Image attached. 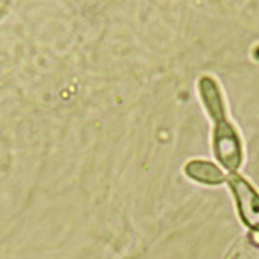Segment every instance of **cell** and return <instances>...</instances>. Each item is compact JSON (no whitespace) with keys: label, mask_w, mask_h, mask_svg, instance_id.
<instances>
[{"label":"cell","mask_w":259,"mask_h":259,"mask_svg":"<svg viewBox=\"0 0 259 259\" xmlns=\"http://www.w3.org/2000/svg\"><path fill=\"white\" fill-rule=\"evenodd\" d=\"M199 90H200V95L203 98V103L208 109V113H209L211 118L214 120V123L227 120L225 110H224V101H222L221 90H219L218 84L211 78L205 76L199 82Z\"/></svg>","instance_id":"3957f363"},{"label":"cell","mask_w":259,"mask_h":259,"mask_svg":"<svg viewBox=\"0 0 259 259\" xmlns=\"http://www.w3.org/2000/svg\"><path fill=\"white\" fill-rule=\"evenodd\" d=\"M186 174L191 179L205 183V185H219L225 180V174L214 166L213 163L203 161V160H194L186 164Z\"/></svg>","instance_id":"277c9868"},{"label":"cell","mask_w":259,"mask_h":259,"mask_svg":"<svg viewBox=\"0 0 259 259\" xmlns=\"http://www.w3.org/2000/svg\"><path fill=\"white\" fill-rule=\"evenodd\" d=\"M227 180L233 190L244 224L253 228V231L259 230V194L253 190V186L244 177H241L236 172L230 174Z\"/></svg>","instance_id":"7a4b0ae2"},{"label":"cell","mask_w":259,"mask_h":259,"mask_svg":"<svg viewBox=\"0 0 259 259\" xmlns=\"http://www.w3.org/2000/svg\"><path fill=\"white\" fill-rule=\"evenodd\" d=\"M213 145L214 154L218 160L224 164V168L228 169L231 174L236 172L242 161V145L236 129L228 120L216 123Z\"/></svg>","instance_id":"6da1fadb"}]
</instances>
